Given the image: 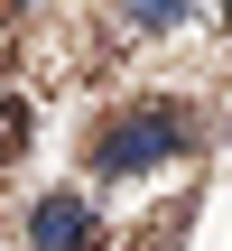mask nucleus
<instances>
[{"instance_id":"1","label":"nucleus","mask_w":232,"mask_h":251,"mask_svg":"<svg viewBox=\"0 0 232 251\" xmlns=\"http://www.w3.org/2000/svg\"><path fill=\"white\" fill-rule=\"evenodd\" d=\"M186 149H195V121L177 102H130V112H112L93 130V168L102 177H149V168H167Z\"/></svg>"},{"instance_id":"2","label":"nucleus","mask_w":232,"mask_h":251,"mask_svg":"<svg viewBox=\"0 0 232 251\" xmlns=\"http://www.w3.org/2000/svg\"><path fill=\"white\" fill-rule=\"evenodd\" d=\"M28 251H93V205H84L74 186L37 196V214H28Z\"/></svg>"},{"instance_id":"3","label":"nucleus","mask_w":232,"mask_h":251,"mask_svg":"<svg viewBox=\"0 0 232 251\" xmlns=\"http://www.w3.org/2000/svg\"><path fill=\"white\" fill-rule=\"evenodd\" d=\"M177 242H186V205H167L158 233H139V251H177Z\"/></svg>"},{"instance_id":"4","label":"nucleus","mask_w":232,"mask_h":251,"mask_svg":"<svg viewBox=\"0 0 232 251\" xmlns=\"http://www.w3.org/2000/svg\"><path fill=\"white\" fill-rule=\"evenodd\" d=\"M130 19H139V28H177V19H186V0H130Z\"/></svg>"}]
</instances>
